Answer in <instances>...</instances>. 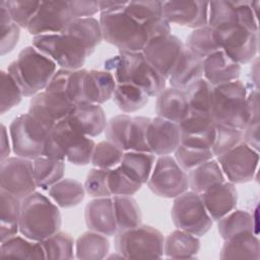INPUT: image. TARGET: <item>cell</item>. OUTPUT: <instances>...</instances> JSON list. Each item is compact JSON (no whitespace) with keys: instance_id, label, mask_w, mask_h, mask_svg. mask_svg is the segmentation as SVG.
<instances>
[{"instance_id":"cell-1","label":"cell","mask_w":260,"mask_h":260,"mask_svg":"<svg viewBox=\"0 0 260 260\" xmlns=\"http://www.w3.org/2000/svg\"><path fill=\"white\" fill-rule=\"evenodd\" d=\"M99 20L103 40L123 52H142L151 39L171 34V24L164 17L142 23L124 9L100 14Z\"/></svg>"},{"instance_id":"cell-2","label":"cell","mask_w":260,"mask_h":260,"mask_svg":"<svg viewBox=\"0 0 260 260\" xmlns=\"http://www.w3.org/2000/svg\"><path fill=\"white\" fill-rule=\"evenodd\" d=\"M104 70L113 74L117 84L136 85L149 98H156L166 88L167 79L145 60L142 52L119 51L104 62Z\"/></svg>"},{"instance_id":"cell-3","label":"cell","mask_w":260,"mask_h":260,"mask_svg":"<svg viewBox=\"0 0 260 260\" xmlns=\"http://www.w3.org/2000/svg\"><path fill=\"white\" fill-rule=\"evenodd\" d=\"M62 216L59 206L48 196L35 191L21 200L19 233L41 242L60 231Z\"/></svg>"},{"instance_id":"cell-4","label":"cell","mask_w":260,"mask_h":260,"mask_svg":"<svg viewBox=\"0 0 260 260\" xmlns=\"http://www.w3.org/2000/svg\"><path fill=\"white\" fill-rule=\"evenodd\" d=\"M57 70V64L32 45L23 48L7 67L23 96L28 98L43 91Z\"/></svg>"},{"instance_id":"cell-5","label":"cell","mask_w":260,"mask_h":260,"mask_svg":"<svg viewBox=\"0 0 260 260\" xmlns=\"http://www.w3.org/2000/svg\"><path fill=\"white\" fill-rule=\"evenodd\" d=\"M249 87L242 80L213 86L209 115L215 125L244 130L250 121Z\"/></svg>"},{"instance_id":"cell-6","label":"cell","mask_w":260,"mask_h":260,"mask_svg":"<svg viewBox=\"0 0 260 260\" xmlns=\"http://www.w3.org/2000/svg\"><path fill=\"white\" fill-rule=\"evenodd\" d=\"M94 146L92 138L72 129L64 119L50 130L42 155L68 160L75 166H86L91 161Z\"/></svg>"},{"instance_id":"cell-7","label":"cell","mask_w":260,"mask_h":260,"mask_svg":"<svg viewBox=\"0 0 260 260\" xmlns=\"http://www.w3.org/2000/svg\"><path fill=\"white\" fill-rule=\"evenodd\" d=\"M114 237L115 250L124 259H159L165 255V237L151 225L140 224L120 231Z\"/></svg>"},{"instance_id":"cell-8","label":"cell","mask_w":260,"mask_h":260,"mask_svg":"<svg viewBox=\"0 0 260 260\" xmlns=\"http://www.w3.org/2000/svg\"><path fill=\"white\" fill-rule=\"evenodd\" d=\"M62 69H80L91 54L76 38L66 32L34 37L32 44Z\"/></svg>"},{"instance_id":"cell-9","label":"cell","mask_w":260,"mask_h":260,"mask_svg":"<svg viewBox=\"0 0 260 260\" xmlns=\"http://www.w3.org/2000/svg\"><path fill=\"white\" fill-rule=\"evenodd\" d=\"M8 131L12 151L16 156L32 160L43 154L50 129L29 113L15 117L10 123Z\"/></svg>"},{"instance_id":"cell-10","label":"cell","mask_w":260,"mask_h":260,"mask_svg":"<svg viewBox=\"0 0 260 260\" xmlns=\"http://www.w3.org/2000/svg\"><path fill=\"white\" fill-rule=\"evenodd\" d=\"M171 215L177 229L197 237L204 236L213 224L200 194L191 190L174 198Z\"/></svg>"},{"instance_id":"cell-11","label":"cell","mask_w":260,"mask_h":260,"mask_svg":"<svg viewBox=\"0 0 260 260\" xmlns=\"http://www.w3.org/2000/svg\"><path fill=\"white\" fill-rule=\"evenodd\" d=\"M147 186L158 197L176 198L189 190L188 173L171 154L160 155L155 159Z\"/></svg>"},{"instance_id":"cell-12","label":"cell","mask_w":260,"mask_h":260,"mask_svg":"<svg viewBox=\"0 0 260 260\" xmlns=\"http://www.w3.org/2000/svg\"><path fill=\"white\" fill-rule=\"evenodd\" d=\"M214 36L219 49L238 64L250 63L257 57L259 32L237 24L214 29Z\"/></svg>"},{"instance_id":"cell-13","label":"cell","mask_w":260,"mask_h":260,"mask_svg":"<svg viewBox=\"0 0 260 260\" xmlns=\"http://www.w3.org/2000/svg\"><path fill=\"white\" fill-rule=\"evenodd\" d=\"M32 160L20 156H9L0 165V190H4L20 200L37 189Z\"/></svg>"},{"instance_id":"cell-14","label":"cell","mask_w":260,"mask_h":260,"mask_svg":"<svg viewBox=\"0 0 260 260\" xmlns=\"http://www.w3.org/2000/svg\"><path fill=\"white\" fill-rule=\"evenodd\" d=\"M225 177L233 184H244L254 179L259 164V151L242 142L232 150L216 156Z\"/></svg>"},{"instance_id":"cell-15","label":"cell","mask_w":260,"mask_h":260,"mask_svg":"<svg viewBox=\"0 0 260 260\" xmlns=\"http://www.w3.org/2000/svg\"><path fill=\"white\" fill-rule=\"evenodd\" d=\"M75 17L68 1H41L27 31L34 37L63 32Z\"/></svg>"},{"instance_id":"cell-16","label":"cell","mask_w":260,"mask_h":260,"mask_svg":"<svg viewBox=\"0 0 260 260\" xmlns=\"http://www.w3.org/2000/svg\"><path fill=\"white\" fill-rule=\"evenodd\" d=\"M184 48L185 44L180 38L169 34L151 39L142 50V54L145 60L168 79Z\"/></svg>"},{"instance_id":"cell-17","label":"cell","mask_w":260,"mask_h":260,"mask_svg":"<svg viewBox=\"0 0 260 260\" xmlns=\"http://www.w3.org/2000/svg\"><path fill=\"white\" fill-rule=\"evenodd\" d=\"M73 106L64 94L44 89L30 99L27 113L51 130L67 118Z\"/></svg>"},{"instance_id":"cell-18","label":"cell","mask_w":260,"mask_h":260,"mask_svg":"<svg viewBox=\"0 0 260 260\" xmlns=\"http://www.w3.org/2000/svg\"><path fill=\"white\" fill-rule=\"evenodd\" d=\"M181 129V144L211 149L215 137V124L209 113L192 111L179 124Z\"/></svg>"},{"instance_id":"cell-19","label":"cell","mask_w":260,"mask_h":260,"mask_svg":"<svg viewBox=\"0 0 260 260\" xmlns=\"http://www.w3.org/2000/svg\"><path fill=\"white\" fill-rule=\"evenodd\" d=\"M162 17L171 24L193 29L207 25L208 2L205 1H162Z\"/></svg>"},{"instance_id":"cell-20","label":"cell","mask_w":260,"mask_h":260,"mask_svg":"<svg viewBox=\"0 0 260 260\" xmlns=\"http://www.w3.org/2000/svg\"><path fill=\"white\" fill-rule=\"evenodd\" d=\"M65 120L72 129L90 138L103 133L108 122L103 107L87 102L74 105Z\"/></svg>"},{"instance_id":"cell-21","label":"cell","mask_w":260,"mask_h":260,"mask_svg":"<svg viewBox=\"0 0 260 260\" xmlns=\"http://www.w3.org/2000/svg\"><path fill=\"white\" fill-rule=\"evenodd\" d=\"M147 143L150 152L157 156L174 153L181 144L179 124L157 116L151 118L147 128Z\"/></svg>"},{"instance_id":"cell-22","label":"cell","mask_w":260,"mask_h":260,"mask_svg":"<svg viewBox=\"0 0 260 260\" xmlns=\"http://www.w3.org/2000/svg\"><path fill=\"white\" fill-rule=\"evenodd\" d=\"M84 220L87 229L108 237L118 233L112 197L93 198L84 209Z\"/></svg>"},{"instance_id":"cell-23","label":"cell","mask_w":260,"mask_h":260,"mask_svg":"<svg viewBox=\"0 0 260 260\" xmlns=\"http://www.w3.org/2000/svg\"><path fill=\"white\" fill-rule=\"evenodd\" d=\"M200 196L213 221H217L236 209L238 204L237 188L235 184L226 180L208 188Z\"/></svg>"},{"instance_id":"cell-24","label":"cell","mask_w":260,"mask_h":260,"mask_svg":"<svg viewBox=\"0 0 260 260\" xmlns=\"http://www.w3.org/2000/svg\"><path fill=\"white\" fill-rule=\"evenodd\" d=\"M241 65L219 50L203 60V77L213 86L239 79Z\"/></svg>"},{"instance_id":"cell-25","label":"cell","mask_w":260,"mask_h":260,"mask_svg":"<svg viewBox=\"0 0 260 260\" xmlns=\"http://www.w3.org/2000/svg\"><path fill=\"white\" fill-rule=\"evenodd\" d=\"M190 112V107L185 90L176 87H166L155 101L157 117L180 124Z\"/></svg>"},{"instance_id":"cell-26","label":"cell","mask_w":260,"mask_h":260,"mask_svg":"<svg viewBox=\"0 0 260 260\" xmlns=\"http://www.w3.org/2000/svg\"><path fill=\"white\" fill-rule=\"evenodd\" d=\"M203 60L185 47L170 77L167 79L170 85L185 90L190 84L202 78Z\"/></svg>"},{"instance_id":"cell-27","label":"cell","mask_w":260,"mask_h":260,"mask_svg":"<svg viewBox=\"0 0 260 260\" xmlns=\"http://www.w3.org/2000/svg\"><path fill=\"white\" fill-rule=\"evenodd\" d=\"M117 82L106 70H87L83 80V94L87 103L103 105L112 99Z\"/></svg>"},{"instance_id":"cell-28","label":"cell","mask_w":260,"mask_h":260,"mask_svg":"<svg viewBox=\"0 0 260 260\" xmlns=\"http://www.w3.org/2000/svg\"><path fill=\"white\" fill-rule=\"evenodd\" d=\"M219 258L259 260L260 242L257 234L247 232L224 240L219 253Z\"/></svg>"},{"instance_id":"cell-29","label":"cell","mask_w":260,"mask_h":260,"mask_svg":"<svg viewBox=\"0 0 260 260\" xmlns=\"http://www.w3.org/2000/svg\"><path fill=\"white\" fill-rule=\"evenodd\" d=\"M200 247L199 237L177 229L165 238L164 254L171 259H194Z\"/></svg>"},{"instance_id":"cell-30","label":"cell","mask_w":260,"mask_h":260,"mask_svg":"<svg viewBox=\"0 0 260 260\" xmlns=\"http://www.w3.org/2000/svg\"><path fill=\"white\" fill-rule=\"evenodd\" d=\"M155 159V154L151 152L127 150L119 167L132 180L143 185L150 177Z\"/></svg>"},{"instance_id":"cell-31","label":"cell","mask_w":260,"mask_h":260,"mask_svg":"<svg viewBox=\"0 0 260 260\" xmlns=\"http://www.w3.org/2000/svg\"><path fill=\"white\" fill-rule=\"evenodd\" d=\"M21 200L14 195L0 190V238L1 242L17 235Z\"/></svg>"},{"instance_id":"cell-32","label":"cell","mask_w":260,"mask_h":260,"mask_svg":"<svg viewBox=\"0 0 260 260\" xmlns=\"http://www.w3.org/2000/svg\"><path fill=\"white\" fill-rule=\"evenodd\" d=\"M110 241L108 236L86 231L75 241V257L81 260H99L108 256Z\"/></svg>"},{"instance_id":"cell-33","label":"cell","mask_w":260,"mask_h":260,"mask_svg":"<svg viewBox=\"0 0 260 260\" xmlns=\"http://www.w3.org/2000/svg\"><path fill=\"white\" fill-rule=\"evenodd\" d=\"M49 197L61 208H72L84 199V186L77 180L63 178L48 190Z\"/></svg>"},{"instance_id":"cell-34","label":"cell","mask_w":260,"mask_h":260,"mask_svg":"<svg viewBox=\"0 0 260 260\" xmlns=\"http://www.w3.org/2000/svg\"><path fill=\"white\" fill-rule=\"evenodd\" d=\"M0 257L21 259H45V254L41 242L29 240L22 235H15L1 242Z\"/></svg>"},{"instance_id":"cell-35","label":"cell","mask_w":260,"mask_h":260,"mask_svg":"<svg viewBox=\"0 0 260 260\" xmlns=\"http://www.w3.org/2000/svg\"><path fill=\"white\" fill-rule=\"evenodd\" d=\"M188 180L189 189L201 194L213 185L224 182L225 177L217 160L212 158L190 171L188 173Z\"/></svg>"},{"instance_id":"cell-36","label":"cell","mask_w":260,"mask_h":260,"mask_svg":"<svg viewBox=\"0 0 260 260\" xmlns=\"http://www.w3.org/2000/svg\"><path fill=\"white\" fill-rule=\"evenodd\" d=\"M217 231L223 240L247 232L257 234L256 219L247 210L234 209L217 220Z\"/></svg>"},{"instance_id":"cell-37","label":"cell","mask_w":260,"mask_h":260,"mask_svg":"<svg viewBox=\"0 0 260 260\" xmlns=\"http://www.w3.org/2000/svg\"><path fill=\"white\" fill-rule=\"evenodd\" d=\"M78 39L89 51L93 53L103 41V32L100 20L95 17H83L72 20L63 31Z\"/></svg>"},{"instance_id":"cell-38","label":"cell","mask_w":260,"mask_h":260,"mask_svg":"<svg viewBox=\"0 0 260 260\" xmlns=\"http://www.w3.org/2000/svg\"><path fill=\"white\" fill-rule=\"evenodd\" d=\"M34 177L38 188L48 190L51 186L63 179L65 160L41 155L32 159Z\"/></svg>"},{"instance_id":"cell-39","label":"cell","mask_w":260,"mask_h":260,"mask_svg":"<svg viewBox=\"0 0 260 260\" xmlns=\"http://www.w3.org/2000/svg\"><path fill=\"white\" fill-rule=\"evenodd\" d=\"M118 232L130 230L141 224L142 213L132 196H112Z\"/></svg>"},{"instance_id":"cell-40","label":"cell","mask_w":260,"mask_h":260,"mask_svg":"<svg viewBox=\"0 0 260 260\" xmlns=\"http://www.w3.org/2000/svg\"><path fill=\"white\" fill-rule=\"evenodd\" d=\"M112 100L123 113L130 114L144 108L148 103L149 96L138 86L124 83L116 85Z\"/></svg>"},{"instance_id":"cell-41","label":"cell","mask_w":260,"mask_h":260,"mask_svg":"<svg viewBox=\"0 0 260 260\" xmlns=\"http://www.w3.org/2000/svg\"><path fill=\"white\" fill-rule=\"evenodd\" d=\"M45 259H73L75 257V241L65 232H57L49 238L41 241Z\"/></svg>"},{"instance_id":"cell-42","label":"cell","mask_w":260,"mask_h":260,"mask_svg":"<svg viewBox=\"0 0 260 260\" xmlns=\"http://www.w3.org/2000/svg\"><path fill=\"white\" fill-rule=\"evenodd\" d=\"M185 47L202 59L219 51L214 29L209 25L193 29L187 37Z\"/></svg>"},{"instance_id":"cell-43","label":"cell","mask_w":260,"mask_h":260,"mask_svg":"<svg viewBox=\"0 0 260 260\" xmlns=\"http://www.w3.org/2000/svg\"><path fill=\"white\" fill-rule=\"evenodd\" d=\"M237 24H239V19L234 1L208 2L207 25L213 29H219Z\"/></svg>"},{"instance_id":"cell-44","label":"cell","mask_w":260,"mask_h":260,"mask_svg":"<svg viewBox=\"0 0 260 260\" xmlns=\"http://www.w3.org/2000/svg\"><path fill=\"white\" fill-rule=\"evenodd\" d=\"M124 150L109 140L95 143L90 164L94 168L112 170L117 168L123 158Z\"/></svg>"},{"instance_id":"cell-45","label":"cell","mask_w":260,"mask_h":260,"mask_svg":"<svg viewBox=\"0 0 260 260\" xmlns=\"http://www.w3.org/2000/svg\"><path fill=\"white\" fill-rule=\"evenodd\" d=\"M213 85H211L204 77L190 84L186 89L190 110L209 113Z\"/></svg>"},{"instance_id":"cell-46","label":"cell","mask_w":260,"mask_h":260,"mask_svg":"<svg viewBox=\"0 0 260 260\" xmlns=\"http://www.w3.org/2000/svg\"><path fill=\"white\" fill-rule=\"evenodd\" d=\"M132 117L128 114H120L112 117L106 125L105 137L115 145L127 150V141Z\"/></svg>"},{"instance_id":"cell-47","label":"cell","mask_w":260,"mask_h":260,"mask_svg":"<svg viewBox=\"0 0 260 260\" xmlns=\"http://www.w3.org/2000/svg\"><path fill=\"white\" fill-rule=\"evenodd\" d=\"M174 157L178 165L186 173H189L201 164L212 159L214 155L211 149L195 148L180 144L174 152Z\"/></svg>"},{"instance_id":"cell-48","label":"cell","mask_w":260,"mask_h":260,"mask_svg":"<svg viewBox=\"0 0 260 260\" xmlns=\"http://www.w3.org/2000/svg\"><path fill=\"white\" fill-rule=\"evenodd\" d=\"M107 184L112 196H132L138 192L142 186L125 174L119 166L109 170Z\"/></svg>"},{"instance_id":"cell-49","label":"cell","mask_w":260,"mask_h":260,"mask_svg":"<svg viewBox=\"0 0 260 260\" xmlns=\"http://www.w3.org/2000/svg\"><path fill=\"white\" fill-rule=\"evenodd\" d=\"M244 142L243 130L215 125V137L211 147L214 156L221 155Z\"/></svg>"},{"instance_id":"cell-50","label":"cell","mask_w":260,"mask_h":260,"mask_svg":"<svg viewBox=\"0 0 260 260\" xmlns=\"http://www.w3.org/2000/svg\"><path fill=\"white\" fill-rule=\"evenodd\" d=\"M150 119L149 117L143 116L132 117L128 134L127 150L150 152L147 143V128Z\"/></svg>"},{"instance_id":"cell-51","label":"cell","mask_w":260,"mask_h":260,"mask_svg":"<svg viewBox=\"0 0 260 260\" xmlns=\"http://www.w3.org/2000/svg\"><path fill=\"white\" fill-rule=\"evenodd\" d=\"M124 11L139 22L145 23L162 18V1H127Z\"/></svg>"},{"instance_id":"cell-52","label":"cell","mask_w":260,"mask_h":260,"mask_svg":"<svg viewBox=\"0 0 260 260\" xmlns=\"http://www.w3.org/2000/svg\"><path fill=\"white\" fill-rule=\"evenodd\" d=\"M0 113L5 114L21 102L23 93L11 75L4 70L0 72Z\"/></svg>"},{"instance_id":"cell-53","label":"cell","mask_w":260,"mask_h":260,"mask_svg":"<svg viewBox=\"0 0 260 260\" xmlns=\"http://www.w3.org/2000/svg\"><path fill=\"white\" fill-rule=\"evenodd\" d=\"M4 2L10 13L12 21L20 28H27L30 20L41 5V1L8 0Z\"/></svg>"},{"instance_id":"cell-54","label":"cell","mask_w":260,"mask_h":260,"mask_svg":"<svg viewBox=\"0 0 260 260\" xmlns=\"http://www.w3.org/2000/svg\"><path fill=\"white\" fill-rule=\"evenodd\" d=\"M109 170L92 168L86 175L83 184L85 193L92 198L112 197L107 184V176Z\"/></svg>"},{"instance_id":"cell-55","label":"cell","mask_w":260,"mask_h":260,"mask_svg":"<svg viewBox=\"0 0 260 260\" xmlns=\"http://www.w3.org/2000/svg\"><path fill=\"white\" fill-rule=\"evenodd\" d=\"M86 72H87V69L80 68V69L72 70L69 75L67 86H66V94L68 100L73 105L85 102L84 94H83V80Z\"/></svg>"},{"instance_id":"cell-56","label":"cell","mask_w":260,"mask_h":260,"mask_svg":"<svg viewBox=\"0 0 260 260\" xmlns=\"http://www.w3.org/2000/svg\"><path fill=\"white\" fill-rule=\"evenodd\" d=\"M1 27V39H0V53L4 56L10 53L14 47L17 45L20 37V27L14 23L9 22L5 24H0Z\"/></svg>"},{"instance_id":"cell-57","label":"cell","mask_w":260,"mask_h":260,"mask_svg":"<svg viewBox=\"0 0 260 260\" xmlns=\"http://www.w3.org/2000/svg\"><path fill=\"white\" fill-rule=\"evenodd\" d=\"M68 3L75 19L83 17H93V15L99 12L98 1L73 0L68 1Z\"/></svg>"},{"instance_id":"cell-58","label":"cell","mask_w":260,"mask_h":260,"mask_svg":"<svg viewBox=\"0 0 260 260\" xmlns=\"http://www.w3.org/2000/svg\"><path fill=\"white\" fill-rule=\"evenodd\" d=\"M259 125L260 122L249 123L243 130L244 142L259 151Z\"/></svg>"},{"instance_id":"cell-59","label":"cell","mask_w":260,"mask_h":260,"mask_svg":"<svg viewBox=\"0 0 260 260\" xmlns=\"http://www.w3.org/2000/svg\"><path fill=\"white\" fill-rule=\"evenodd\" d=\"M11 149H12V145H11V140L9 136V131L6 129L4 124H1V155H0L1 161L9 157Z\"/></svg>"},{"instance_id":"cell-60","label":"cell","mask_w":260,"mask_h":260,"mask_svg":"<svg viewBox=\"0 0 260 260\" xmlns=\"http://www.w3.org/2000/svg\"><path fill=\"white\" fill-rule=\"evenodd\" d=\"M126 1H98L100 14L112 13L122 10L126 6Z\"/></svg>"},{"instance_id":"cell-61","label":"cell","mask_w":260,"mask_h":260,"mask_svg":"<svg viewBox=\"0 0 260 260\" xmlns=\"http://www.w3.org/2000/svg\"><path fill=\"white\" fill-rule=\"evenodd\" d=\"M259 59L258 56L252 61V66L250 68V79H251V83H253L251 86L254 89H259L258 87V83H259Z\"/></svg>"}]
</instances>
